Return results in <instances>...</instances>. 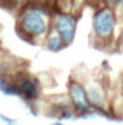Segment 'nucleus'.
Listing matches in <instances>:
<instances>
[{
	"label": "nucleus",
	"mask_w": 123,
	"mask_h": 125,
	"mask_svg": "<svg viewBox=\"0 0 123 125\" xmlns=\"http://www.w3.org/2000/svg\"><path fill=\"white\" fill-rule=\"evenodd\" d=\"M72 4H74V12H78L83 6L87 4V0H72Z\"/></svg>",
	"instance_id": "obj_14"
},
{
	"label": "nucleus",
	"mask_w": 123,
	"mask_h": 125,
	"mask_svg": "<svg viewBox=\"0 0 123 125\" xmlns=\"http://www.w3.org/2000/svg\"><path fill=\"white\" fill-rule=\"evenodd\" d=\"M42 45H44L49 52H60L64 48H67V45H65V42L61 39V36H60L58 33H55L52 29L49 31V33H48L46 36H45Z\"/></svg>",
	"instance_id": "obj_7"
},
{
	"label": "nucleus",
	"mask_w": 123,
	"mask_h": 125,
	"mask_svg": "<svg viewBox=\"0 0 123 125\" xmlns=\"http://www.w3.org/2000/svg\"><path fill=\"white\" fill-rule=\"evenodd\" d=\"M67 96L71 102V106L75 114H81L86 111H91L93 106L87 97V92L84 87V83L78 79L71 77L67 82Z\"/></svg>",
	"instance_id": "obj_5"
},
{
	"label": "nucleus",
	"mask_w": 123,
	"mask_h": 125,
	"mask_svg": "<svg viewBox=\"0 0 123 125\" xmlns=\"http://www.w3.org/2000/svg\"><path fill=\"white\" fill-rule=\"evenodd\" d=\"M68 119H75V112H74V109L62 111L61 114L57 116V121H68Z\"/></svg>",
	"instance_id": "obj_10"
},
{
	"label": "nucleus",
	"mask_w": 123,
	"mask_h": 125,
	"mask_svg": "<svg viewBox=\"0 0 123 125\" xmlns=\"http://www.w3.org/2000/svg\"><path fill=\"white\" fill-rule=\"evenodd\" d=\"M0 121H3L6 125L18 124V121H16V119H13V118H9V116H6V115H3V114H0Z\"/></svg>",
	"instance_id": "obj_15"
},
{
	"label": "nucleus",
	"mask_w": 123,
	"mask_h": 125,
	"mask_svg": "<svg viewBox=\"0 0 123 125\" xmlns=\"http://www.w3.org/2000/svg\"><path fill=\"white\" fill-rule=\"evenodd\" d=\"M13 125H18V124H13Z\"/></svg>",
	"instance_id": "obj_20"
},
{
	"label": "nucleus",
	"mask_w": 123,
	"mask_h": 125,
	"mask_svg": "<svg viewBox=\"0 0 123 125\" xmlns=\"http://www.w3.org/2000/svg\"><path fill=\"white\" fill-rule=\"evenodd\" d=\"M52 6L45 1L31 0L18 10L16 33L28 44L39 45L51 31Z\"/></svg>",
	"instance_id": "obj_1"
},
{
	"label": "nucleus",
	"mask_w": 123,
	"mask_h": 125,
	"mask_svg": "<svg viewBox=\"0 0 123 125\" xmlns=\"http://www.w3.org/2000/svg\"><path fill=\"white\" fill-rule=\"evenodd\" d=\"M0 92H1V94H4V96L19 97V90H18V86H16L15 80H13L12 83H9V84H6V86L0 87Z\"/></svg>",
	"instance_id": "obj_9"
},
{
	"label": "nucleus",
	"mask_w": 123,
	"mask_h": 125,
	"mask_svg": "<svg viewBox=\"0 0 123 125\" xmlns=\"http://www.w3.org/2000/svg\"><path fill=\"white\" fill-rule=\"evenodd\" d=\"M78 12H62V10H52L51 19V29L58 33L65 45H71L75 39L77 28H78Z\"/></svg>",
	"instance_id": "obj_3"
},
{
	"label": "nucleus",
	"mask_w": 123,
	"mask_h": 125,
	"mask_svg": "<svg viewBox=\"0 0 123 125\" xmlns=\"http://www.w3.org/2000/svg\"><path fill=\"white\" fill-rule=\"evenodd\" d=\"M117 25L119 18L113 7L107 4H100L98 7H96L91 16V36L94 45L103 50L112 45L114 50Z\"/></svg>",
	"instance_id": "obj_2"
},
{
	"label": "nucleus",
	"mask_w": 123,
	"mask_h": 125,
	"mask_svg": "<svg viewBox=\"0 0 123 125\" xmlns=\"http://www.w3.org/2000/svg\"><path fill=\"white\" fill-rule=\"evenodd\" d=\"M31 0H0V4L3 7H6L7 10H19L22 6H25L26 3H29Z\"/></svg>",
	"instance_id": "obj_8"
},
{
	"label": "nucleus",
	"mask_w": 123,
	"mask_h": 125,
	"mask_svg": "<svg viewBox=\"0 0 123 125\" xmlns=\"http://www.w3.org/2000/svg\"><path fill=\"white\" fill-rule=\"evenodd\" d=\"M0 114H1V112H0Z\"/></svg>",
	"instance_id": "obj_21"
},
{
	"label": "nucleus",
	"mask_w": 123,
	"mask_h": 125,
	"mask_svg": "<svg viewBox=\"0 0 123 125\" xmlns=\"http://www.w3.org/2000/svg\"><path fill=\"white\" fill-rule=\"evenodd\" d=\"M15 83L19 90V97L23 102H36L42 94V86L38 77H33L26 70H16L13 73Z\"/></svg>",
	"instance_id": "obj_4"
},
{
	"label": "nucleus",
	"mask_w": 123,
	"mask_h": 125,
	"mask_svg": "<svg viewBox=\"0 0 123 125\" xmlns=\"http://www.w3.org/2000/svg\"><path fill=\"white\" fill-rule=\"evenodd\" d=\"M83 83H84V87H86V92H87V97H88V100H90V103L93 106V111L109 108L107 90H106L103 82H100L98 79L90 77Z\"/></svg>",
	"instance_id": "obj_6"
},
{
	"label": "nucleus",
	"mask_w": 123,
	"mask_h": 125,
	"mask_svg": "<svg viewBox=\"0 0 123 125\" xmlns=\"http://www.w3.org/2000/svg\"><path fill=\"white\" fill-rule=\"evenodd\" d=\"M35 1H45V3H49V0H35Z\"/></svg>",
	"instance_id": "obj_18"
},
{
	"label": "nucleus",
	"mask_w": 123,
	"mask_h": 125,
	"mask_svg": "<svg viewBox=\"0 0 123 125\" xmlns=\"http://www.w3.org/2000/svg\"><path fill=\"white\" fill-rule=\"evenodd\" d=\"M113 9H114V12H116V15H117L119 21H123V0H119Z\"/></svg>",
	"instance_id": "obj_13"
},
{
	"label": "nucleus",
	"mask_w": 123,
	"mask_h": 125,
	"mask_svg": "<svg viewBox=\"0 0 123 125\" xmlns=\"http://www.w3.org/2000/svg\"><path fill=\"white\" fill-rule=\"evenodd\" d=\"M51 125H65V124H64L62 121H55V122H52Z\"/></svg>",
	"instance_id": "obj_17"
},
{
	"label": "nucleus",
	"mask_w": 123,
	"mask_h": 125,
	"mask_svg": "<svg viewBox=\"0 0 123 125\" xmlns=\"http://www.w3.org/2000/svg\"><path fill=\"white\" fill-rule=\"evenodd\" d=\"M97 115L94 111H86V112H81V114H75V119H94Z\"/></svg>",
	"instance_id": "obj_12"
},
{
	"label": "nucleus",
	"mask_w": 123,
	"mask_h": 125,
	"mask_svg": "<svg viewBox=\"0 0 123 125\" xmlns=\"http://www.w3.org/2000/svg\"><path fill=\"white\" fill-rule=\"evenodd\" d=\"M114 50L119 52H123V26L117 35V38H114Z\"/></svg>",
	"instance_id": "obj_11"
},
{
	"label": "nucleus",
	"mask_w": 123,
	"mask_h": 125,
	"mask_svg": "<svg viewBox=\"0 0 123 125\" xmlns=\"http://www.w3.org/2000/svg\"><path fill=\"white\" fill-rule=\"evenodd\" d=\"M1 51H3V48H1V42H0V52H1Z\"/></svg>",
	"instance_id": "obj_19"
},
{
	"label": "nucleus",
	"mask_w": 123,
	"mask_h": 125,
	"mask_svg": "<svg viewBox=\"0 0 123 125\" xmlns=\"http://www.w3.org/2000/svg\"><path fill=\"white\" fill-rule=\"evenodd\" d=\"M117 1H119V0H103V3L107 4V6H110V7H114Z\"/></svg>",
	"instance_id": "obj_16"
}]
</instances>
